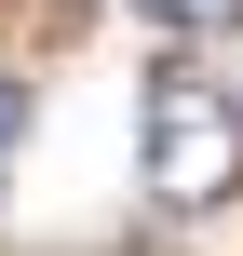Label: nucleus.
<instances>
[{"instance_id": "nucleus-2", "label": "nucleus", "mask_w": 243, "mask_h": 256, "mask_svg": "<svg viewBox=\"0 0 243 256\" xmlns=\"http://www.w3.org/2000/svg\"><path fill=\"white\" fill-rule=\"evenodd\" d=\"M149 14H176V27H230L243 0H149Z\"/></svg>"}, {"instance_id": "nucleus-3", "label": "nucleus", "mask_w": 243, "mask_h": 256, "mask_svg": "<svg viewBox=\"0 0 243 256\" xmlns=\"http://www.w3.org/2000/svg\"><path fill=\"white\" fill-rule=\"evenodd\" d=\"M14 122H27V81H0V148H14Z\"/></svg>"}, {"instance_id": "nucleus-1", "label": "nucleus", "mask_w": 243, "mask_h": 256, "mask_svg": "<svg viewBox=\"0 0 243 256\" xmlns=\"http://www.w3.org/2000/svg\"><path fill=\"white\" fill-rule=\"evenodd\" d=\"M243 189V108L203 68H149V202L162 216H203Z\"/></svg>"}]
</instances>
